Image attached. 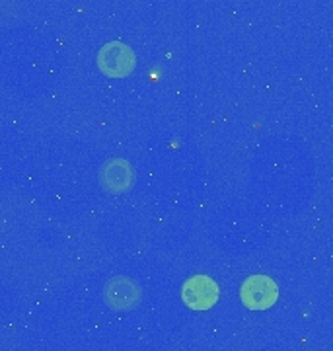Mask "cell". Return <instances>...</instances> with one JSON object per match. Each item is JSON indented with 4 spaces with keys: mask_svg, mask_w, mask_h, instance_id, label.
I'll return each mask as SVG.
<instances>
[{
    "mask_svg": "<svg viewBox=\"0 0 333 351\" xmlns=\"http://www.w3.org/2000/svg\"><path fill=\"white\" fill-rule=\"evenodd\" d=\"M219 297H221V289L209 276L191 277L182 291V299L185 304L197 313H205L212 308L219 301Z\"/></svg>",
    "mask_w": 333,
    "mask_h": 351,
    "instance_id": "obj_3",
    "label": "cell"
},
{
    "mask_svg": "<svg viewBox=\"0 0 333 351\" xmlns=\"http://www.w3.org/2000/svg\"><path fill=\"white\" fill-rule=\"evenodd\" d=\"M140 287L129 277H115L106 287V302L115 311H131L140 302Z\"/></svg>",
    "mask_w": 333,
    "mask_h": 351,
    "instance_id": "obj_4",
    "label": "cell"
},
{
    "mask_svg": "<svg viewBox=\"0 0 333 351\" xmlns=\"http://www.w3.org/2000/svg\"><path fill=\"white\" fill-rule=\"evenodd\" d=\"M133 182H135V172L131 164L123 158H113L101 168V186L108 191L123 193L127 189H131Z\"/></svg>",
    "mask_w": 333,
    "mask_h": 351,
    "instance_id": "obj_5",
    "label": "cell"
},
{
    "mask_svg": "<svg viewBox=\"0 0 333 351\" xmlns=\"http://www.w3.org/2000/svg\"><path fill=\"white\" fill-rule=\"evenodd\" d=\"M135 53L121 41L106 43L98 55L99 71L110 78H125L135 71Z\"/></svg>",
    "mask_w": 333,
    "mask_h": 351,
    "instance_id": "obj_1",
    "label": "cell"
},
{
    "mask_svg": "<svg viewBox=\"0 0 333 351\" xmlns=\"http://www.w3.org/2000/svg\"><path fill=\"white\" fill-rule=\"evenodd\" d=\"M240 297H242L244 306L249 311H267L277 302L279 289L271 277L251 276L244 281Z\"/></svg>",
    "mask_w": 333,
    "mask_h": 351,
    "instance_id": "obj_2",
    "label": "cell"
}]
</instances>
